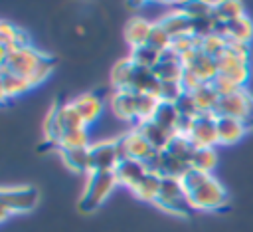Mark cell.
<instances>
[{
    "instance_id": "obj_1",
    "label": "cell",
    "mask_w": 253,
    "mask_h": 232,
    "mask_svg": "<svg viewBox=\"0 0 253 232\" xmlns=\"http://www.w3.org/2000/svg\"><path fill=\"white\" fill-rule=\"evenodd\" d=\"M182 186L188 194V200L192 204V208L196 210H221L227 206V190L221 186V182L208 173H200L190 169L182 178Z\"/></svg>"
},
{
    "instance_id": "obj_2",
    "label": "cell",
    "mask_w": 253,
    "mask_h": 232,
    "mask_svg": "<svg viewBox=\"0 0 253 232\" xmlns=\"http://www.w3.org/2000/svg\"><path fill=\"white\" fill-rule=\"evenodd\" d=\"M45 58H47V54L40 52L34 46L16 48L8 54H0V67L8 69V71H12L20 77H26L30 81Z\"/></svg>"
},
{
    "instance_id": "obj_3",
    "label": "cell",
    "mask_w": 253,
    "mask_h": 232,
    "mask_svg": "<svg viewBox=\"0 0 253 232\" xmlns=\"http://www.w3.org/2000/svg\"><path fill=\"white\" fill-rule=\"evenodd\" d=\"M117 176L115 171L113 173H89L87 174V182L83 188V194L79 198V208L83 212H93L97 210L113 192V188L117 186Z\"/></svg>"
},
{
    "instance_id": "obj_4",
    "label": "cell",
    "mask_w": 253,
    "mask_h": 232,
    "mask_svg": "<svg viewBox=\"0 0 253 232\" xmlns=\"http://www.w3.org/2000/svg\"><path fill=\"white\" fill-rule=\"evenodd\" d=\"M160 210L164 212H170L174 216H188L194 208L188 200V194L182 186V180L180 178H168L164 176L162 182H160V194L154 202Z\"/></svg>"
},
{
    "instance_id": "obj_5",
    "label": "cell",
    "mask_w": 253,
    "mask_h": 232,
    "mask_svg": "<svg viewBox=\"0 0 253 232\" xmlns=\"http://www.w3.org/2000/svg\"><path fill=\"white\" fill-rule=\"evenodd\" d=\"M40 200V192L36 186H4L0 192V210L2 220L10 214H24L36 208Z\"/></svg>"
},
{
    "instance_id": "obj_6",
    "label": "cell",
    "mask_w": 253,
    "mask_h": 232,
    "mask_svg": "<svg viewBox=\"0 0 253 232\" xmlns=\"http://www.w3.org/2000/svg\"><path fill=\"white\" fill-rule=\"evenodd\" d=\"M215 115L239 119L251 129L253 127V95L247 93V89H241L233 95L219 97V103L215 107Z\"/></svg>"
},
{
    "instance_id": "obj_7",
    "label": "cell",
    "mask_w": 253,
    "mask_h": 232,
    "mask_svg": "<svg viewBox=\"0 0 253 232\" xmlns=\"http://www.w3.org/2000/svg\"><path fill=\"white\" fill-rule=\"evenodd\" d=\"M117 143V151H119V159L126 161V159H134V161H148L156 151L150 147V143L138 133V129H130L128 133H123L121 137L115 139Z\"/></svg>"
},
{
    "instance_id": "obj_8",
    "label": "cell",
    "mask_w": 253,
    "mask_h": 232,
    "mask_svg": "<svg viewBox=\"0 0 253 232\" xmlns=\"http://www.w3.org/2000/svg\"><path fill=\"white\" fill-rule=\"evenodd\" d=\"M121 163L115 139L89 145V173H113Z\"/></svg>"
},
{
    "instance_id": "obj_9",
    "label": "cell",
    "mask_w": 253,
    "mask_h": 232,
    "mask_svg": "<svg viewBox=\"0 0 253 232\" xmlns=\"http://www.w3.org/2000/svg\"><path fill=\"white\" fill-rule=\"evenodd\" d=\"M188 139L196 149H200V147H215L217 145V115L211 113V111L198 115L194 119V123H192Z\"/></svg>"
},
{
    "instance_id": "obj_10",
    "label": "cell",
    "mask_w": 253,
    "mask_h": 232,
    "mask_svg": "<svg viewBox=\"0 0 253 232\" xmlns=\"http://www.w3.org/2000/svg\"><path fill=\"white\" fill-rule=\"evenodd\" d=\"M111 109L119 119L132 123V127L138 125V91H115L111 95Z\"/></svg>"
},
{
    "instance_id": "obj_11",
    "label": "cell",
    "mask_w": 253,
    "mask_h": 232,
    "mask_svg": "<svg viewBox=\"0 0 253 232\" xmlns=\"http://www.w3.org/2000/svg\"><path fill=\"white\" fill-rule=\"evenodd\" d=\"M184 67L190 69L194 75H198L204 83H211V81L217 77V73H219L217 61H215L213 58L206 56L200 48L194 50L192 54L184 56Z\"/></svg>"
},
{
    "instance_id": "obj_12",
    "label": "cell",
    "mask_w": 253,
    "mask_h": 232,
    "mask_svg": "<svg viewBox=\"0 0 253 232\" xmlns=\"http://www.w3.org/2000/svg\"><path fill=\"white\" fill-rule=\"evenodd\" d=\"M217 75H223L225 79L233 81L239 87H245L247 79H249V61L237 59L233 56H229L227 52L221 54V58H217Z\"/></svg>"
},
{
    "instance_id": "obj_13",
    "label": "cell",
    "mask_w": 253,
    "mask_h": 232,
    "mask_svg": "<svg viewBox=\"0 0 253 232\" xmlns=\"http://www.w3.org/2000/svg\"><path fill=\"white\" fill-rule=\"evenodd\" d=\"M71 105L75 107L77 115L81 117V121L91 127L103 113L105 105H103V99L99 97V93H93V91H87V93H81L77 95L75 99H71Z\"/></svg>"
},
{
    "instance_id": "obj_14",
    "label": "cell",
    "mask_w": 253,
    "mask_h": 232,
    "mask_svg": "<svg viewBox=\"0 0 253 232\" xmlns=\"http://www.w3.org/2000/svg\"><path fill=\"white\" fill-rule=\"evenodd\" d=\"M146 167L142 161H134V159H126V161H121L115 169V176H117V182L134 190L138 186V182L146 176Z\"/></svg>"
},
{
    "instance_id": "obj_15",
    "label": "cell",
    "mask_w": 253,
    "mask_h": 232,
    "mask_svg": "<svg viewBox=\"0 0 253 232\" xmlns=\"http://www.w3.org/2000/svg\"><path fill=\"white\" fill-rule=\"evenodd\" d=\"M134 129H138V133L150 143V147H152L154 151H164V149L170 145V141L176 137V133L164 129L162 125L154 123L152 119H148V121H144V123H138Z\"/></svg>"
},
{
    "instance_id": "obj_16",
    "label": "cell",
    "mask_w": 253,
    "mask_h": 232,
    "mask_svg": "<svg viewBox=\"0 0 253 232\" xmlns=\"http://www.w3.org/2000/svg\"><path fill=\"white\" fill-rule=\"evenodd\" d=\"M249 133V127L233 117H217V145H233Z\"/></svg>"
},
{
    "instance_id": "obj_17",
    "label": "cell",
    "mask_w": 253,
    "mask_h": 232,
    "mask_svg": "<svg viewBox=\"0 0 253 232\" xmlns=\"http://www.w3.org/2000/svg\"><path fill=\"white\" fill-rule=\"evenodd\" d=\"M158 24L166 30V34L174 40V38H180V36H186V34H192V20L178 8L174 6L168 14H164Z\"/></svg>"
},
{
    "instance_id": "obj_18",
    "label": "cell",
    "mask_w": 253,
    "mask_h": 232,
    "mask_svg": "<svg viewBox=\"0 0 253 232\" xmlns=\"http://www.w3.org/2000/svg\"><path fill=\"white\" fill-rule=\"evenodd\" d=\"M26 46H32V44L24 30L8 22H0V54H8L16 48H26Z\"/></svg>"
},
{
    "instance_id": "obj_19",
    "label": "cell",
    "mask_w": 253,
    "mask_h": 232,
    "mask_svg": "<svg viewBox=\"0 0 253 232\" xmlns=\"http://www.w3.org/2000/svg\"><path fill=\"white\" fill-rule=\"evenodd\" d=\"M150 30H152V22H146L144 18L140 16H134L130 18L126 24H125V40L126 44L132 48H138V46H144L148 42V36H150Z\"/></svg>"
},
{
    "instance_id": "obj_20",
    "label": "cell",
    "mask_w": 253,
    "mask_h": 232,
    "mask_svg": "<svg viewBox=\"0 0 253 232\" xmlns=\"http://www.w3.org/2000/svg\"><path fill=\"white\" fill-rule=\"evenodd\" d=\"M0 87H2V97L8 99V97L28 93L32 89V83L26 77H20V75L0 67Z\"/></svg>"
},
{
    "instance_id": "obj_21",
    "label": "cell",
    "mask_w": 253,
    "mask_h": 232,
    "mask_svg": "<svg viewBox=\"0 0 253 232\" xmlns=\"http://www.w3.org/2000/svg\"><path fill=\"white\" fill-rule=\"evenodd\" d=\"M57 153L69 171L89 174V147H85V149H57Z\"/></svg>"
},
{
    "instance_id": "obj_22",
    "label": "cell",
    "mask_w": 253,
    "mask_h": 232,
    "mask_svg": "<svg viewBox=\"0 0 253 232\" xmlns=\"http://www.w3.org/2000/svg\"><path fill=\"white\" fill-rule=\"evenodd\" d=\"M227 40L241 42V44H251V40H253V22L247 14L239 16L233 22H227Z\"/></svg>"
},
{
    "instance_id": "obj_23",
    "label": "cell",
    "mask_w": 253,
    "mask_h": 232,
    "mask_svg": "<svg viewBox=\"0 0 253 232\" xmlns=\"http://www.w3.org/2000/svg\"><path fill=\"white\" fill-rule=\"evenodd\" d=\"M152 121L158 123V125H162L164 129L176 133L178 131V125H180V113H178V109H176L174 103L160 101L158 107H156V111H154V115H152Z\"/></svg>"
},
{
    "instance_id": "obj_24",
    "label": "cell",
    "mask_w": 253,
    "mask_h": 232,
    "mask_svg": "<svg viewBox=\"0 0 253 232\" xmlns=\"http://www.w3.org/2000/svg\"><path fill=\"white\" fill-rule=\"evenodd\" d=\"M215 167H217V153H215V147H200V149L194 151L192 161H190V169L211 174Z\"/></svg>"
},
{
    "instance_id": "obj_25",
    "label": "cell",
    "mask_w": 253,
    "mask_h": 232,
    "mask_svg": "<svg viewBox=\"0 0 253 232\" xmlns=\"http://www.w3.org/2000/svg\"><path fill=\"white\" fill-rule=\"evenodd\" d=\"M132 71H134V63H132V59H130V58L119 59V61L111 67V83H113L115 91L128 89V85H130V77H132Z\"/></svg>"
},
{
    "instance_id": "obj_26",
    "label": "cell",
    "mask_w": 253,
    "mask_h": 232,
    "mask_svg": "<svg viewBox=\"0 0 253 232\" xmlns=\"http://www.w3.org/2000/svg\"><path fill=\"white\" fill-rule=\"evenodd\" d=\"M160 182H162V176L154 174V173H146V176L138 182V186L132 190L140 200L144 202H156L158 194H160Z\"/></svg>"
},
{
    "instance_id": "obj_27",
    "label": "cell",
    "mask_w": 253,
    "mask_h": 232,
    "mask_svg": "<svg viewBox=\"0 0 253 232\" xmlns=\"http://www.w3.org/2000/svg\"><path fill=\"white\" fill-rule=\"evenodd\" d=\"M192 95H194L198 107L202 109V113H208V111L215 113V107L219 103V95H217V91L213 89L211 83H202L196 91H192Z\"/></svg>"
},
{
    "instance_id": "obj_28",
    "label": "cell",
    "mask_w": 253,
    "mask_h": 232,
    "mask_svg": "<svg viewBox=\"0 0 253 232\" xmlns=\"http://www.w3.org/2000/svg\"><path fill=\"white\" fill-rule=\"evenodd\" d=\"M243 6L239 2H231V0H223V2H213V18L219 22H233L239 16H243Z\"/></svg>"
},
{
    "instance_id": "obj_29",
    "label": "cell",
    "mask_w": 253,
    "mask_h": 232,
    "mask_svg": "<svg viewBox=\"0 0 253 232\" xmlns=\"http://www.w3.org/2000/svg\"><path fill=\"white\" fill-rule=\"evenodd\" d=\"M130 59H132V63L134 65H138V67H148V69H154V65L158 63V59H160V54L156 52V50H152L150 46H138V48H132L130 50V56H128Z\"/></svg>"
},
{
    "instance_id": "obj_30",
    "label": "cell",
    "mask_w": 253,
    "mask_h": 232,
    "mask_svg": "<svg viewBox=\"0 0 253 232\" xmlns=\"http://www.w3.org/2000/svg\"><path fill=\"white\" fill-rule=\"evenodd\" d=\"M154 73L160 81H180L184 73V63L176 61H158L154 65Z\"/></svg>"
},
{
    "instance_id": "obj_31",
    "label": "cell",
    "mask_w": 253,
    "mask_h": 232,
    "mask_svg": "<svg viewBox=\"0 0 253 232\" xmlns=\"http://www.w3.org/2000/svg\"><path fill=\"white\" fill-rule=\"evenodd\" d=\"M190 20L196 18H206L213 14V2H202V0H194V2H184V4H176Z\"/></svg>"
},
{
    "instance_id": "obj_32",
    "label": "cell",
    "mask_w": 253,
    "mask_h": 232,
    "mask_svg": "<svg viewBox=\"0 0 253 232\" xmlns=\"http://www.w3.org/2000/svg\"><path fill=\"white\" fill-rule=\"evenodd\" d=\"M170 44H172V38L166 34V30L158 22H152V30H150V36H148L146 46H150L152 50H156L160 54L166 48H170Z\"/></svg>"
},
{
    "instance_id": "obj_33",
    "label": "cell",
    "mask_w": 253,
    "mask_h": 232,
    "mask_svg": "<svg viewBox=\"0 0 253 232\" xmlns=\"http://www.w3.org/2000/svg\"><path fill=\"white\" fill-rule=\"evenodd\" d=\"M174 105H176L180 117H184V119H196L198 115H202V109L198 107L194 95L188 93V91H184V93L180 95V99H178Z\"/></svg>"
},
{
    "instance_id": "obj_34",
    "label": "cell",
    "mask_w": 253,
    "mask_h": 232,
    "mask_svg": "<svg viewBox=\"0 0 253 232\" xmlns=\"http://www.w3.org/2000/svg\"><path fill=\"white\" fill-rule=\"evenodd\" d=\"M225 46H227V40H223V38H217V36H208V38H204L202 42H200V50L206 54V56H210V58H213L215 61H217V58H221V54L225 52Z\"/></svg>"
},
{
    "instance_id": "obj_35",
    "label": "cell",
    "mask_w": 253,
    "mask_h": 232,
    "mask_svg": "<svg viewBox=\"0 0 253 232\" xmlns=\"http://www.w3.org/2000/svg\"><path fill=\"white\" fill-rule=\"evenodd\" d=\"M182 93H184V89H182L180 81H160V91H158V99L160 101L176 103Z\"/></svg>"
}]
</instances>
